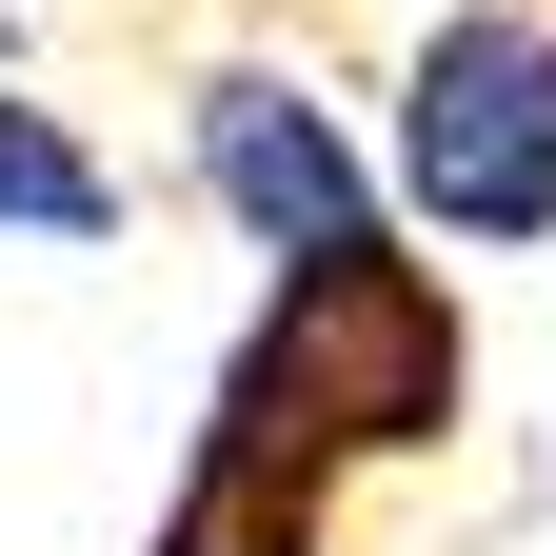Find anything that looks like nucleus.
Masks as SVG:
<instances>
[{"mask_svg":"<svg viewBox=\"0 0 556 556\" xmlns=\"http://www.w3.org/2000/svg\"><path fill=\"white\" fill-rule=\"evenodd\" d=\"M219 417L239 438H278L299 477H338V457H397V438H438L457 417V299L417 258H318V278H278V318H258V358L219 378Z\"/></svg>","mask_w":556,"mask_h":556,"instance_id":"obj_1","label":"nucleus"},{"mask_svg":"<svg viewBox=\"0 0 556 556\" xmlns=\"http://www.w3.org/2000/svg\"><path fill=\"white\" fill-rule=\"evenodd\" d=\"M397 199L438 239H556V21L477 0L397 80Z\"/></svg>","mask_w":556,"mask_h":556,"instance_id":"obj_2","label":"nucleus"},{"mask_svg":"<svg viewBox=\"0 0 556 556\" xmlns=\"http://www.w3.org/2000/svg\"><path fill=\"white\" fill-rule=\"evenodd\" d=\"M199 179H219V219H239L278 278H318V258H358V239H378L358 139L278 80V60H219V80H199Z\"/></svg>","mask_w":556,"mask_h":556,"instance_id":"obj_3","label":"nucleus"},{"mask_svg":"<svg viewBox=\"0 0 556 556\" xmlns=\"http://www.w3.org/2000/svg\"><path fill=\"white\" fill-rule=\"evenodd\" d=\"M160 556H318V477L219 417V438H199V477H179V517H160Z\"/></svg>","mask_w":556,"mask_h":556,"instance_id":"obj_4","label":"nucleus"},{"mask_svg":"<svg viewBox=\"0 0 556 556\" xmlns=\"http://www.w3.org/2000/svg\"><path fill=\"white\" fill-rule=\"evenodd\" d=\"M0 239H100V160L40 100H0Z\"/></svg>","mask_w":556,"mask_h":556,"instance_id":"obj_5","label":"nucleus"}]
</instances>
